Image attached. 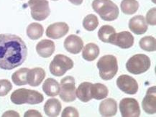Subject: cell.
<instances>
[{"label":"cell","mask_w":156,"mask_h":117,"mask_svg":"<svg viewBox=\"0 0 156 117\" xmlns=\"http://www.w3.org/2000/svg\"><path fill=\"white\" fill-rule=\"evenodd\" d=\"M27 55V46L21 37L0 35V68L9 71L17 68L25 62Z\"/></svg>","instance_id":"6da1fadb"},{"label":"cell","mask_w":156,"mask_h":117,"mask_svg":"<svg viewBox=\"0 0 156 117\" xmlns=\"http://www.w3.org/2000/svg\"><path fill=\"white\" fill-rule=\"evenodd\" d=\"M10 98L12 102L17 105L38 104L44 100L43 94L38 91L27 88H20L15 91L12 94Z\"/></svg>","instance_id":"7a4b0ae2"},{"label":"cell","mask_w":156,"mask_h":117,"mask_svg":"<svg viewBox=\"0 0 156 117\" xmlns=\"http://www.w3.org/2000/svg\"><path fill=\"white\" fill-rule=\"evenodd\" d=\"M92 8L105 21H114L119 16V8L111 0H94Z\"/></svg>","instance_id":"3957f363"},{"label":"cell","mask_w":156,"mask_h":117,"mask_svg":"<svg viewBox=\"0 0 156 117\" xmlns=\"http://www.w3.org/2000/svg\"><path fill=\"white\" fill-rule=\"evenodd\" d=\"M97 66L99 70L100 77L105 81L112 79L118 71L117 60L115 56L112 55L101 57L97 62Z\"/></svg>","instance_id":"277c9868"},{"label":"cell","mask_w":156,"mask_h":117,"mask_svg":"<svg viewBox=\"0 0 156 117\" xmlns=\"http://www.w3.org/2000/svg\"><path fill=\"white\" fill-rule=\"evenodd\" d=\"M151 65V61L148 56L144 54H137L128 60L126 68L130 73L139 75L148 71Z\"/></svg>","instance_id":"5b68a950"},{"label":"cell","mask_w":156,"mask_h":117,"mask_svg":"<svg viewBox=\"0 0 156 117\" xmlns=\"http://www.w3.org/2000/svg\"><path fill=\"white\" fill-rule=\"evenodd\" d=\"M73 67V62L71 58L64 55H57L50 64V72L53 76H62Z\"/></svg>","instance_id":"8992f818"},{"label":"cell","mask_w":156,"mask_h":117,"mask_svg":"<svg viewBox=\"0 0 156 117\" xmlns=\"http://www.w3.org/2000/svg\"><path fill=\"white\" fill-rule=\"evenodd\" d=\"M27 4L30 7L32 17L35 20H45L51 14L49 2L47 0H30Z\"/></svg>","instance_id":"52a82bcc"},{"label":"cell","mask_w":156,"mask_h":117,"mask_svg":"<svg viewBox=\"0 0 156 117\" xmlns=\"http://www.w3.org/2000/svg\"><path fill=\"white\" fill-rule=\"evenodd\" d=\"M75 79L72 76H66L61 81L59 96L63 102H74L76 98V94Z\"/></svg>","instance_id":"ba28073f"},{"label":"cell","mask_w":156,"mask_h":117,"mask_svg":"<svg viewBox=\"0 0 156 117\" xmlns=\"http://www.w3.org/2000/svg\"><path fill=\"white\" fill-rule=\"evenodd\" d=\"M119 110L123 117H139L140 108L137 101L133 98H125L119 103Z\"/></svg>","instance_id":"9c48e42d"},{"label":"cell","mask_w":156,"mask_h":117,"mask_svg":"<svg viewBox=\"0 0 156 117\" xmlns=\"http://www.w3.org/2000/svg\"><path fill=\"white\" fill-rule=\"evenodd\" d=\"M117 86L122 91L129 95L137 94L139 88L137 81L127 75H122L118 77Z\"/></svg>","instance_id":"30bf717a"},{"label":"cell","mask_w":156,"mask_h":117,"mask_svg":"<svg viewBox=\"0 0 156 117\" xmlns=\"http://www.w3.org/2000/svg\"><path fill=\"white\" fill-rule=\"evenodd\" d=\"M109 43L117 45L122 49L130 48L134 45V37L129 32H120L114 34L110 39Z\"/></svg>","instance_id":"8fae6325"},{"label":"cell","mask_w":156,"mask_h":117,"mask_svg":"<svg viewBox=\"0 0 156 117\" xmlns=\"http://www.w3.org/2000/svg\"><path fill=\"white\" fill-rule=\"evenodd\" d=\"M143 110L147 114L156 113V87L152 86L147 89L145 98L142 102Z\"/></svg>","instance_id":"7c38bea8"},{"label":"cell","mask_w":156,"mask_h":117,"mask_svg":"<svg viewBox=\"0 0 156 117\" xmlns=\"http://www.w3.org/2000/svg\"><path fill=\"white\" fill-rule=\"evenodd\" d=\"M69 27L68 24L63 22H55L49 25L46 29V35L49 38L57 40L60 39L69 33Z\"/></svg>","instance_id":"4fadbf2b"},{"label":"cell","mask_w":156,"mask_h":117,"mask_svg":"<svg viewBox=\"0 0 156 117\" xmlns=\"http://www.w3.org/2000/svg\"><path fill=\"white\" fill-rule=\"evenodd\" d=\"M129 28L135 35H143L147 32L148 25L143 15H137L129 19Z\"/></svg>","instance_id":"5bb4252c"},{"label":"cell","mask_w":156,"mask_h":117,"mask_svg":"<svg viewBox=\"0 0 156 117\" xmlns=\"http://www.w3.org/2000/svg\"><path fill=\"white\" fill-rule=\"evenodd\" d=\"M64 47L68 52L72 54H79L83 47V42L77 35H71L64 41Z\"/></svg>","instance_id":"9a60e30c"},{"label":"cell","mask_w":156,"mask_h":117,"mask_svg":"<svg viewBox=\"0 0 156 117\" xmlns=\"http://www.w3.org/2000/svg\"><path fill=\"white\" fill-rule=\"evenodd\" d=\"M45 78V71L43 68H35L28 70L27 74V83L30 86L37 87L41 85Z\"/></svg>","instance_id":"2e32d148"},{"label":"cell","mask_w":156,"mask_h":117,"mask_svg":"<svg viewBox=\"0 0 156 117\" xmlns=\"http://www.w3.org/2000/svg\"><path fill=\"white\" fill-rule=\"evenodd\" d=\"M117 112V103L113 98L105 99L99 105V113L102 116H115Z\"/></svg>","instance_id":"e0dca14e"},{"label":"cell","mask_w":156,"mask_h":117,"mask_svg":"<svg viewBox=\"0 0 156 117\" xmlns=\"http://www.w3.org/2000/svg\"><path fill=\"white\" fill-rule=\"evenodd\" d=\"M55 43L50 40H43L36 45V51L42 57L47 58L51 57L55 51Z\"/></svg>","instance_id":"ac0fdd59"},{"label":"cell","mask_w":156,"mask_h":117,"mask_svg":"<svg viewBox=\"0 0 156 117\" xmlns=\"http://www.w3.org/2000/svg\"><path fill=\"white\" fill-rule=\"evenodd\" d=\"M61 104L56 98H50L44 106V112L48 116H58L61 111Z\"/></svg>","instance_id":"d6986e66"},{"label":"cell","mask_w":156,"mask_h":117,"mask_svg":"<svg viewBox=\"0 0 156 117\" xmlns=\"http://www.w3.org/2000/svg\"><path fill=\"white\" fill-rule=\"evenodd\" d=\"M92 83L89 82H83L81 83L76 91V94L78 98L82 102H89L92 98L91 96V88Z\"/></svg>","instance_id":"ffe728a7"},{"label":"cell","mask_w":156,"mask_h":117,"mask_svg":"<svg viewBox=\"0 0 156 117\" xmlns=\"http://www.w3.org/2000/svg\"><path fill=\"white\" fill-rule=\"evenodd\" d=\"M43 90L47 96L54 97L59 94L60 85L57 81L53 78H48L43 85Z\"/></svg>","instance_id":"44dd1931"},{"label":"cell","mask_w":156,"mask_h":117,"mask_svg":"<svg viewBox=\"0 0 156 117\" xmlns=\"http://www.w3.org/2000/svg\"><path fill=\"white\" fill-rule=\"evenodd\" d=\"M99 55V47L94 43H89L83 47L82 57L87 61H93Z\"/></svg>","instance_id":"7402d4cb"},{"label":"cell","mask_w":156,"mask_h":117,"mask_svg":"<svg viewBox=\"0 0 156 117\" xmlns=\"http://www.w3.org/2000/svg\"><path fill=\"white\" fill-rule=\"evenodd\" d=\"M108 90L107 87L102 83H95L92 84L91 88V98H94L96 100H101L107 98L108 96Z\"/></svg>","instance_id":"603a6c76"},{"label":"cell","mask_w":156,"mask_h":117,"mask_svg":"<svg viewBox=\"0 0 156 117\" xmlns=\"http://www.w3.org/2000/svg\"><path fill=\"white\" fill-rule=\"evenodd\" d=\"M44 32L43 27L39 23H31L28 25L27 28V35L30 39L33 40H38L39 38L43 36Z\"/></svg>","instance_id":"cb8c5ba5"},{"label":"cell","mask_w":156,"mask_h":117,"mask_svg":"<svg viewBox=\"0 0 156 117\" xmlns=\"http://www.w3.org/2000/svg\"><path fill=\"white\" fill-rule=\"evenodd\" d=\"M120 7L121 10L124 14L131 15L138 10L139 3L137 0H122Z\"/></svg>","instance_id":"d4e9b609"},{"label":"cell","mask_w":156,"mask_h":117,"mask_svg":"<svg viewBox=\"0 0 156 117\" xmlns=\"http://www.w3.org/2000/svg\"><path fill=\"white\" fill-rule=\"evenodd\" d=\"M28 68H23L15 71L12 76V80L17 86H25L27 84V74L28 72Z\"/></svg>","instance_id":"484cf974"},{"label":"cell","mask_w":156,"mask_h":117,"mask_svg":"<svg viewBox=\"0 0 156 117\" xmlns=\"http://www.w3.org/2000/svg\"><path fill=\"white\" fill-rule=\"evenodd\" d=\"M115 33L116 30L112 26H110V25H103L99 29L98 37H99V38L101 41L106 43H109L111 37Z\"/></svg>","instance_id":"4316f807"},{"label":"cell","mask_w":156,"mask_h":117,"mask_svg":"<svg viewBox=\"0 0 156 117\" xmlns=\"http://www.w3.org/2000/svg\"><path fill=\"white\" fill-rule=\"evenodd\" d=\"M140 47L142 50L147 52H154L156 50V40L152 36H145L140 40Z\"/></svg>","instance_id":"83f0119b"},{"label":"cell","mask_w":156,"mask_h":117,"mask_svg":"<svg viewBox=\"0 0 156 117\" xmlns=\"http://www.w3.org/2000/svg\"><path fill=\"white\" fill-rule=\"evenodd\" d=\"M99 25L97 17L93 14L88 15L83 20V26L87 31H94Z\"/></svg>","instance_id":"f1b7e54d"},{"label":"cell","mask_w":156,"mask_h":117,"mask_svg":"<svg viewBox=\"0 0 156 117\" xmlns=\"http://www.w3.org/2000/svg\"><path fill=\"white\" fill-rule=\"evenodd\" d=\"M12 88V86L10 81L6 79L0 80V96H5L7 95Z\"/></svg>","instance_id":"f546056e"},{"label":"cell","mask_w":156,"mask_h":117,"mask_svg":"<svg viewBox=\"0 0 156 117\" xmlns=\"http://www.w3.org/2000/svg\"><path fill=\"white\" fill-rule=\"evenodd\" d=\"M155 12L156 9L155 7L152 8L151 9L147 12L146 15V22L151 25H156V17H155Z\"/></svg>","instance_id":"4dcf8cb0"},{"label":"cell","mask_w":156,"mask_h":117,"mask_svg":"<svg viewBox=\"0 0 156 117\" xmlns=\"http://www.w3.org/2000/svg\"><path fill=\"white\" fill-rule=\"evenodd\" d=\"M62 117H79V114L76 108H73V107L69 106L66 107V108H64L63 113L61 115Z\"/></svg>","instance_id":"1f68e13d"},{"label":"cell","mask_w":156,"mask_h":117,"mask_svg":"<svg viewBox=\"0 0 156 117\" xmlns=\"http://www.w3.org/2000/svg\"><path fill=\"white\" fill-rule=\"evenodd\" d=\"M25 117H42V114L36 110H29L25 113Z\"/></svg>","instance_id":"d6a6232c"},{"label":"cell","mask_w":156,"mask_h":117,"mask_svg":"<svg viewBox=\"0 0 156 117\" xmlns=\"http://www.w3.org/2000/svg\"><path fill=\"white\" fill-rule=\"evenodd\" d=\"M2 116H15V117H19L20 114L17 112H14V111H8V112H5V114L2 115Z\"/></svg>","instance_id":"836d02e7"},{"label":"cell","mask_w":156,"mask_h":117,"mask_svg":"<svg viewBox=\"0 0 156 117\" xmlns=\"http://www.w3.org/2000/svg\"><path fill=\"white\" fill-rule=\"evenodd\" d=\"M69 1L75 5H81L83 0H69Z\"/></svg>","instance_id":"e575fe53"},{"label":"cell","mask_w":156,"mask_h":117,"mask_svg":"<svg viewBox=\"0 0 156 117\" xmlns=\"http://www.w3.org/2000/svg\"><path fill=\"white\" fill-rule=\"evenodd\" d=\"M152 2H153V3H155V2H156L155 0H152Z\"/></svg>","instance_id":"d590c367"},{"label":"cell","mask_w":156,"mask_h":117,"mask_svg":"<svg viewBox=\"0 0 156 117\" xmlns=\"http://www.w3.org/2000/svg\"><path fill=\"white\" fill-rule=\"evenodd\" d=\"M52 1H58V0H52Z\"/></svg>","instance_id":"8d00e7d4"}]
</instances>
